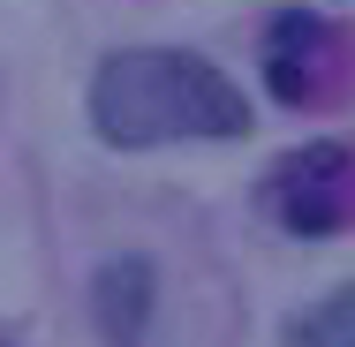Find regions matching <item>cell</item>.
I'll return each mask as SVG.
<instances>
[{
    "instance_id": "cell-1",
    "label": "cell",
    "mask_w": 355,
    "mask_h": 347,
    "mask_svg": "<svg viewBox=\"0 0 355 347\" xmlns=\"http://www.w3.org/2000/svg\"><path fill=\"white\" fill-rule=\"evenodd\" d=\"M91 129L114 151H151V143H189V136H242L250 98L197 53L144 46L114 53L91 75Z\"/></svg>"
},
{
    "instance_id": "cell-2",
    "label": "cell",
    "mask_w": 355,
    "mask_h": 347,
    "mask_svg": "<svg viewBox=\"0 0 355 347\" xmlns=\"http://www.w3.org/2000/svg\"><path fill=\"white\" fill-rule=\"evenodd\" d=\"M272 204L287 211L295 234H340L355 211V151L348 143H318L302 159H287L272 181Z\"/></svg>"
},
{
    "instance_id": "cell-3",
    "label": "cell",
    "mask_w": 355,
    "mask_h": 347,
    "mask_svg": "<svg viewBox=\"0 0 355 347\" xmlns=\"http://www.w3.org/2000/svg\"><path fill=\"white\" fill-rule=\"evenodd\" d=\"M91 310H98L106 347H137L144 340V317H151V265H144V257L98 265V279H91Z\"/></svg>"
},
{
    "instance_id": "cell-4",
    "label": "cell",
    "mask_w": 355,
    "mask_h": 347,
    "mask_svg": "<svg viewBox=\"0 0 355 347\" xmlns=\"http://www.w3.org/2000/svg\"><path fill=\"white\" fill-rule=\"evenodd\" d=\"M295 347H355V287L348 294H333V302H318L310 317H295Z\"/></svg>"
}]
</instances>
